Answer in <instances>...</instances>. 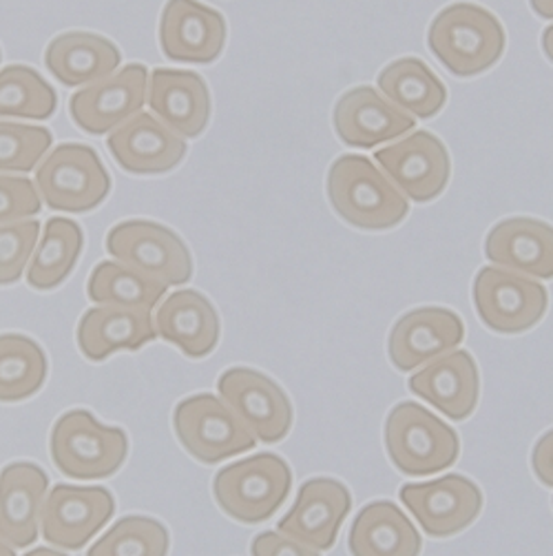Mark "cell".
<instances>
[{
    "instance_id": "cell-21",
    "label": "cell",
    "mask_w": 553,
    "mask_h": 556,
    "mask_svg": "<svg viewBox=\"0 0 553 556\" xmlns=\"http://www.w3.org/2000/svg\"><path fill=\"white\" fill-rule=\"evenodd\" d=\"M146 104L180 138H197L210 121V91L195 72L155 70L149 78Z\"/></svg>"
},
{
    "instance_id": "cell-4",
    "label": "cell",
    "mask_w": 553,
    "mask_h": 556,
    "mask_svg": "<svg viewBox=\"0 0 553 556\" xmlns=\"http://www.w3.org/2000/svg\"><path fill=\"white\" fill-rule=\"evenodd\" d=\"M293 488L291 466L272 453L255 455L221 468L213 479L217 506L231 519L257 526L270 519Z\"/></svg>"
},
{
    "instance_id": "cell-7",
    "label": "cell",
    "mask_w": 553,
    "mask_h": 556,
    "mask_svg": "<svg viewBox=\"0 0 553 556\" xmlns=\"http://www.w3.org/2000/svg\"><path fill=\"white\" fill-rule=\"evenodd\" d=\"M36 191L53 211L85 213L106 200L111 178L95 149L61 144L36 169Z\"/></svg>"
},
{
    "instance_id": "cell-6",
    "label": "cell",
    "mask_w": 553,
    "mask_h": 556,
    "mask_svg": "<svg viewBox=\"0 0 553 556\" xmlns=\"http://www.w3.org/2000/svg\"><path fill=\"white\" fill-rule=\"evenodd\" d=\"M106 251L116 262L166 287L187 285L193 277V260L184 240L151 219L120 222L106 236Z\"/></svg>"
},
{
    "instance_id": "cell-16",
    "label": "cell",
    "mask_w": 553,
    "mask_h": 556,
    "mask_svg": "<svg viewBox=\"0 0 553 556\" xmlns=\"http://www.w3.org/2000/svg\"><path fill=\"white\" fill-rule=\"evenodd\" d=\"M465 340L461 315L442 306H423L406 313L387 340V355L397 370L410 372L432 359L456 351Z\"/></svg>"
},
{
    "instance_id": "cell-5",
    "label": "cell",
    "mask_w": 553,
    "mask_h": 556,
    "mask_svg": "<svg viewBox=\"0 0 553 556\" xmlns=\"http://www.w3.org/2000/svg\"><path fill=\"white\" fill-rule=\"evenodd\" d=\"M49 451L65 477L106 479L127 462L129 437L123 428L100 424L89 410H69L55 421Z\"/></svg>"
},
{
    "instance_id": "cell-13",
    "label": "cell",
    "mask_w": 553,
    "mask_h": 556,
    "mask_svg": "<svg viewBox=\"0 0 553 556\" xmlns=\"http://www.w3.org/2000/svg\"><path fill=\"white\" fill-rule=\"evenodd\" d=\"M374 160L395 187L414 202L438 198L450 182V153L429 131H416L390 147L378 149Z\"/></svg>"
},
{
    "instance_id": "cell-41",
    "label": "cell",
    "mask_w": 553,
    "mask_h": 556,
    "mask_svg": "<svg viewBox=\"0 0 553 556\" xmlns=\"http://www.w3.org/2000/svg\"><path fill=\"white\" fill-rule=\"evenodd\" d=\"M25 556H67V554L55 552V549H51V547H36V549H31V552H27Z\"/></svg>"
},
{
    "instance_id": "cell-42",
    "label": "cell",
    "mask_w": 553,
    "mask_h": 556,
    "mask_svg": "<svg viewBox=\"0 0 553 556\" xmlns=\"http://www.w3.org/2000/svg\"><path fill=\"white\" fill-rule=\"evenodd\" d=\"M0 556H16V552H14V547H10L8 543L0 541Z\"/></svg>"
},
{
    "instance_id": "cell-27",
    "label": "cell",
    "mask_w": 553,
    "mask_h": 556,
    "mask_svg": "<svg viewBox=\"0 0 553 556\" xmlns=\"http://www.w3.org/2000/svg\"><path fill=\"white\" fill-rule=\"evenodd\" d=\"M348 547L352 556H419L423 539L393 502H372L359 510Z\"/></svg>"
},
{
    "instance_id": "cell-8",
    "label": "cell",
    "mask_w": 553,
    "mask_h": 556,
    "mask_svg": "<svg viewBox=\"0 0 553 556\" xmlns=\"http://www.w3.org/2000/svg\"><path fill=\"white\" fill-rule=\"evenodd\" d=\"M173 428L184 451L202 464H219L255 448L257 439L215 395L200 393L178 404Z\"/></svg>"
},
{
    "instance_id": "cell-10",
    "label": "cell",
    "mask_w": 553,
    "mask_h": 556,
    "mask_svg": "<svg viewBox=\"0 0 553 556\" xmlns=\"http://www.w3.org/2000/svg\"><path fill=\"white\" fill-rule=\"evenodd\" d=\"M217 391L240 421L263 443H276L293 428V404L284 388L253 368H231L217 381Z\"/></svg>"
},
{
    "instance_id": "cell-15",
    "label": "cell",
    "mask_w": 553,
    "mask_h": 556,
    "mask_svg": "<svg viewBox=\"0 0 553 556\" xmlns=\"http://www.w3.org/2000/svg\"><path fill=\"white\" fill-rule=\"evenodd\" d=\"M159 45L169 61L215 63L227 45V21L197 0H169L159 18Z\"/></svg>"
},
{
    "instance_id": "cell-38",
    "label": "cell",
    "mask_w": 553,
    "mask_h": 556,
    "mask_svg": "<svg viewBox=\"0 0 553 556\" xmlns=\"http://www.w3.org/2000/svg\"><path fill=\"white\" fill-rule=\"evenodd\" d=\"M531 466L538 481L544 483L546 488H553V430L544 432L538 439L536 448L531 453Z\"/></svg>"
},
{
    "instance_id": "cell-12",
    "label": "cell",
    "mask_w": 553,
    "mask_h": 556,
    "mask_svg": "<svg viewBox=\"0 0 553 556\" xmlns=\"http://www.w3.org/2000/svg\"><path fill=\"white\" fill-rule=\"evenodd\" d=\"M116 513V502L104 488L53 485L47 492L40 528L47 543L63 549L85 547Z\"/></svg>"
},
{
    "instance_id": "cell-39",
    "label": "cell",
    "mask_w": 553,
    "mask_h": 556,
    "mask_svg": "<svg viewBox=\"0 0 553 556\" xmlns=\"http://www.w3.org/2000/svg\"><path fill=\"white\" fill-rule=\"evenodd\" d=\"M529 3L540 18H553V0H529Z\"/></svg>"
},
{
    "instance_id": "cell-17",
    "label": "cell",
    "mask_w": 553,
    "mask_h": 556,
    "mask_svg": "<svg viewBox=\"0 0 553 556\" xmlns=\"http://www.w3.org/2000/svg\"><path fill=\"white\" fill-rule=\"evenodd\" d=\"M350 490L337 479H310L299 488L293 508L276 523L282 534L319 552L337 543V534L350 515Z\"/></svg>"
},
{
    "instance_id": "cell-14",
    "label": "cell",
    "mask_w": 553,
    "mask_h": 556,
    "mask_svg": "<svg viewBox=\"0 0 553 556\" xmlns=\"http://www.w3.org/2000/svg\"><path fill=\"white\" fill-rule=\"evenodd\" d=\"M149 72L144 65H127L72 96L69 111L74 123L91 134L104 136L118 129L146 104Z\"/></svg>"
},
{
    "instance_id": "cell-40",
    "label": "cell",
    "mask_w": 553,
    "mask_h": 556,
    "mask_svg": "<svg viewBox=\"0 0 553 556\" xmlns=\"http://www.w3.org/2000/svg\"><path fill=\"white\" fill-rule=\"evenodd\" d=\"M542 49H544V55L553 63V25L544 29L542 34Z\"/></svg>"
},
{
    "instance_id": "cell-35",
    "label": "cell",
    "mask_w": 553,
    "mask_h": 556,
    "mask_svg": "<svg viewBox=\"0 0 553 556\" xmlns=\"http://www.w3.org/2000/svg\"><path fill=\"white\" fill-rule=\"evenodd\" d=\"M40 225L36 219H21L0 225V287L16 285L38 244Z\"/></svg>"
},
{
    "instance_id": "cell-2",
    "label": "cell",
    "mask_w": 553,
    "mask_h": 556,
    "mask_svg": "<svg viewBox=\"0 0 553 556\" xmlns=\"http://www.w3.org/2000/svg\"><path fill=\"white\" fill-rule=\"evenodd\" d=\"M427 45L448 72L472 78L501 61L505 29L489 10L474 3H454L432 21Z\"/></svg>"
},
{
    "instance_id": "cell-18",
    "label": "cell",
    "mask_w": 553,
    "mask_h": 556,
    "mask_svg": "<svg viewBox=\"0 0 553 556\" xmlns=\"http://www.w3.org/2000/svg\"><path fill=\"white\" fill-rule=\"evenodd\" d=\"M106 147L120 169L133 176L169 174L187 155V140L146 111L111 134Z\"/></svg>"
},
{
    "instance_id": "cell-33",
    "label": "cell",
    "mask_w": 553,
    "mask_h": 556,
    "mask_svg": "<svg viewBox=\"0 0 553 556\" xmlns=\"http://www.w3.org/2000/svg\"><path fill=\"white\" fill-rule=\"evenodd\" d=\"M169 532L151 517H125L108 528L87 556H166Z\"/></svg>"
},
{
    "instance_id": "cell-23",
    "label": "cell",
    "mask_w": 553,
    "mask_h": 556,
    "mask_svg": "<svg viewBox=\"0 0 553 556\" xmlns=\"http://www.w3.org/2000/svg\"><path fill=\"white\" fill-rule=\"evenodd\" d=\"M47 490L49 477L36 464L21 462L0 472V541L14 549L36 543Z\"/></svg>"
},
{
    "instance_id": "cell-1",
    "label": "cell",
    "mask_w": 553,
    "mask_h": 556,
    "mask_svg": "<svg viewBox=\"0 0 553 556\" xmlns=\"http://www.w3.org/2000/svg\"><path fill=\"white\" fill-rule=\"evenodd\" d=\"M327 198L348 225L387 231L408 217V198L365 155H342L327 172Z\"/></svg>"
},
{
    "instance_id": "cell-3",
    "label": "cell",
    "mask_w": 553,
    "mask_h": 556,
    "mask_svg": "<svg viewBox=\"0 0 553 556\" xmlns=\"http://www.w3.org/2000/svg\"><path fill=\"white\" fill-rule=\"evenodd\" d=\"M385 451L408 477H427L448 470L461 455V439L425 406L403 402L385 421Z\"/></svg>"
},
{
    "instance_id": "cell-32",
    "label": "cell",
    "mask_w": 553,
    "mask_h": 556,
    "mask_svg": "<svg viewBox=\"0 0 553 556\" xmlns=\"http://www.w3.org/2000/svg\"><path fill=\"white\" fill-rule=\"evenodd\" d=\"M59 109L53 87L27 65L0 70V118L47 121Z\"/></svg>"
},
{
    "instance_id": "cell-43",
    "label": "cell",
    "mask_w": 553,
    "mask_h": 556,
    "mask_svg": "<svg viewBox=\"0 0 553 556\" xmlns=\"http://www.w3.org/2000/svg\"><path fill=\"white\" fill-rule=\"evenodd\" d=\"M0 59H3V53H0Z\"/></svg>"
},
{
    "instance_id": "cell-31",
    "label": "cell",
    "mask_w": 553,
    "mask_h": 556,
    "mask_svg": "<svg viewBox=\"0 0 553 556\" xmlns=\"http://www.w3.org/2000/svg\"><path fill=\"white\" fill-rule=\"evenodd\" d=\"M47 379V355L25 336H0V404L36 395Z\"/></svg>"
},
{
    "instance_id": "cell-11",
    "label": "cell",
    "mask_w": 553,
    "mask_h": 556,
    "mask_svg": "<svg viewBox=\"0 0 553 556\" xmlns=\"http://www.w3.org/2000/svg\"><path fill=\"white\" fill-rule=\"evenodd\" d=\"M399 496L425 534L436 539L467 530L483 510L480 488L463 475H446L425 483H406Z\"/></svg>"
},
{
    "instance_id": "cell-30",
    "label": "cell",
    "mask_w": 553,
    "mask_h": 556,
    "mask_svg": "<svg viewBox=\"0 0 553 556\" xmlns=\"http://www.w3.org/2000/svg\"><path fill=\"white\" fill-rule=\"evenodd\" d=\"M166 285L120 264L100 262L89 277V300L100 306L151 313L166 295Z\"/></svg>"
},
{
    "instance_id": "cell-29",
    "label": "cell",
    "mask_w": 553,
    "mask_h": 556,
    "mask_svg": "<svg viewBox=\"0 0 553 556\" xmlns=\"http://www.w3.org/2000/svg\"><path fill=\"white\" fill-rule=\"evenodd\" d=\"M82 229L74 219L67 217H51L42 240L36 244V251L29 260L27 282L36 291H51L61 287L82 253Z\"/></svg>"
},
{
    "instance_id": "cell-28",
    "label": "cell",
    "mask_w": 553,
    "mask_h": 556,
    "mask_svg": "<svg viewBox=\"0 0 553 556\" xmlns=\"http://www.w3.org/2000/svg\"><path fill=\"white\" fill-rule=\"evenodd\" d=\"M381 93L408 116L419 121L434 118L446 106L448 89L419 59H399L378 74Z\"/></svg>"
},
{
    "instance_id": "cell-22",
    "label": "cell",
    "mask_w": 553,
    "mask_h": 556,
    "mask_svg": "<svg viewBox=\"0 0 553 556\" xmlns=\"http://www.w3.org/2000/svg\"><path fill=\"white\" fill-rule=\"evenodd\" d=\"M485 255L498 268L553 280V227L536 217L498 222L485 240Z\"/></svg>"
},
{
    "instance_id": "cell-37",
    "label": "cell",
    "mask_w": 553,
    "mask_h": 556,
    "mask_svg": "<svg viewBox=\"0 0 553 556\" xmlns=\"http://www.w3.org/2000/svg\"><path fill=\"white\" fill-rule=\"evenodd\" d=\"M253 556H321L319 549L299 543L282 532H261L250 545Z\"/></svg>"
},
{
    "instance_id": "cell-36",
    "label": "cell",
    "mask_w": 553,
    "mask_h": 556,
    "mask_svg": "<svg viewBox=\"0 0 553 556\" xmlns=\"http://www.w3.org/2000/svg\"><path fill=\"white\" fill-rule=\"evenodd\" d=\"M40 213L36 185L18 176H0V225L31 219Z\"/></svg>"
},
{
    "instance_id": "cell-34",
    "label": "cell",
    "mask_w": 553,
    "mask_h": 556,
    "mask_svg": "<svg viewBox=\"0 0 553 556\" xmlns=\"http://www.w3.org/2000/svg\"><path fill=\"white\" fill-rule=\"evenodd\" d=\"M49 129L0 121V174H29L49 151Z\"/></svg>"
},
{
    "instance_id": "cell-25",
    "label": "cell",
    "mask_w": 553,
    "mask_h": 556,
    "mask_svg": "<svg viewBox=\"0 0 553 556\" xmlns=\"http://www.w3.org/2000/svg\"><path fill=\"white\" fill-rule=\"evenodd\" d=\"M123 63L120 49L89 31H67L55 36L47 51L44 65L65 87H87L111 74Z\"/></svg>"
},
{
    "instance_id": "cell-20",
    "label": "cell",
    "mask_w": 553,
    "mask_h": 556,
    "mask_svg": "<svg viewBox=\"0 0 553 556\" xmlns=\"http://www.w3.org/2000/svg\"><path fill=\"white\" fill-rule=\"evenodd\" d=\"M414 125L412 116L368 85L346 91L335 106L337 136L355 149L390 142L412 131Z\"/></svg>"
},
{
    "instance_id": "cell-26",
    "label": "cell",
    "mask_w": 553,
    "mask_h": 556,
    "mask_svg": "<svg viewBox=\"0 0 553 556\" xmlns=\"http://www.w3.org/2000/svg\"><path fill=\"white\" fill-rule=\"evenodd\" d=\"M151 313L98 306L78 324V349L91 362H102L118 351H140L155 340Z\"/></svg>"
},
{
    "instance_id": "cell-19",
    "label": "cell",
    "mask_w": 553,
    "mask_h": 556,
    "mask_svg": "<svg viewBox=\"0 0 553 556\" xmlns=\"http://www.w3.org/2000/svg\"><path fill=\"white\" fill-rule=\"evenodd\" d=\"M410 391L452 421H465L478 406L480 375L467 351H450L410 377Z\"/></svg>"
},
{
    "instance_id": "cell-9",
    "label": "cell",
    "mask_w": 553,
    "mask_h": 556,
    "mask_svg": "<svg viewBox=\"0 0 553 556\" xmlns=\"http://www.w3.org/2000/svg\"><path fill=\"white\" fill-rule=\"evenodd\" d=\"M474 306L487 328L503 336H518L544 317L549 295L527 275L485 266L474 280Z\"/></svg>"
},
{
    "instance_id": "cell-24",
    "label": "cell",
    "mask_w": 553,
    "mask_h": 556,
    "mask_svg": "<svg viewBox=\"0 0 553 556\" xmlns=\"http://www.w3.org/2000/svg\"><path fill=\"white\" fill-rule=\"evenodd\" d=\"M155 336L176 344L187 357L202 359L219 342V317L200 291H176L166 295L155 313Z\"/></svg>"
}]
</instances>
